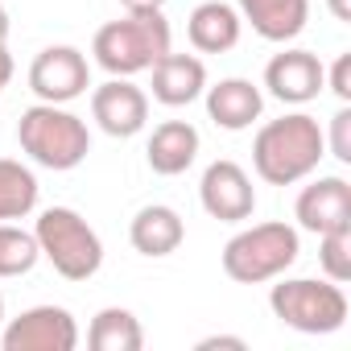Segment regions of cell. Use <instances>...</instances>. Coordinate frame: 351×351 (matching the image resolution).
Returning a JSON list of instances; mask_svg holds the SVG:
<instances>
[{"label": "cell", "mask_w": 351, "mask_h": 351, "mask_svg": "<svg viewBox=\"0 0 351 351\" xmlns=\"http://www.w3.org/2000/svg\"><path fill=\"white\" fill-rule=\"evenodd\" d=\"M326 132L318 128L314 116L306 112H289L281 120L261 124L256 141H252V169L256 178L269 186H293L318 169V161L326 157Z\"/></svg>", "instance_id": "cell-1"}, {"label": "cell", "mask_w": 351, "mask_h": 351, "mask_svg": "<svg viewBox=\"0 0 351 351\" xmlns=\"http://www.w3.org/2000/svg\"><path fill=\"white\" fill-rule=\"evenodd\" d=\"M17 141L29 153V161H38L42 169H75L87 161L91 153V132L87 120L66 112V104H34L21 112L17 120Z\"/></svg>", "instance_id": "cell-2"}, {"label": "cell", "mask_w": 351, "mask_h": 351, "mask_svg": "<svg viewBox=\"0 0 351 351\" xmlns=\"http://www.w3.org/2000/svg\"><path fill=\"white\" fill-rule=\"evenodd\" d=\"M91 54L108 75L132 79V75L149 71L161 54H169V21L161 17V9L128 13L124 21H108L95 29Z\"/></svg>", "instance_id": "cell-3"}, {"label": "cell", "mask_w": 351, "mask_h": 351, "mask_svg": "<svg viewBox=\"0 0 351 351\" xmlns=\"http://www.w3.org/2000/svg\"><path fill=\"white\" fill-rule=\"evenodd\" d=\"M34 236L42 256L66 281H87L104 265V240L75 207H46L34 223Z\"/></svg>", "instance_id": "cell-4"}, {"label": "cell", "mask_w": 351, "mask_h": 351, "mask_svg": "<svg viewBox=\"0 0 351 351\" xmlns=\"http://www.w3.org/2000/svg\"><path fill=\"white\" fill-rule=\"evenodd\" d=\"M302 252L298 228L273 219V223H252L244 232H236L223 244V273L240 285H261L281 277Z\"/></svg>", "instance_id": "cell-5"}, {"label": "cell", "mask_w": 351, "mask_h": 351, "mask_svg": "<svg viewBox=\"0 0 351 351\" xmlns=\"http://www.w3.org/2000/svg\"><path fill=\"white\" fill-rule=\"evenodd\" d=\"M269 310L302 335H335L347 322V293L335 281L281 277L269 289Z\"/></svg>", "instance_id": "cell-6"}, {"label": "cell", "mask_w": 351, "mask_h": 351, "mask_svg": "<svg viewBox=\"0 0 351 351\" xmlns=\"http://www.w3.org/2000/svg\"><path fill=\"white\" fill-rule=\"evenodd\" d=\"M5 351H75L79 322L66 306H29L0 326Z\"/></svg>", "instance_id": "cell-7"}, {"label": "cell", "mask_w": 351, "mask_h": 351, "mask_svg": "<svg viewBox=\"0 0 351 351\" xmlns=\"http://www.w3.org/2000/svg\"><path fill=\"white\" fill-rule=\"evenodd\" d=\"M91 87V62L79 46H46L29 66V91L42 104H71L87 95Z\"/></svg>", "instance_id": "cell-8"}, {"label": "cell", "mask_w": 351, "mask_h": 351, "mask_svg": "<svg viewBox=\"0 0 351 351\" xmlns=\"http://www.w3.org/2000/svg\"><path fill=\"white\" fill-rule=\"evenodd\" d=\"M199 203L211 219L219 223H244L252 219L256 211V191H252V178H248V169L219 157L203 169V182H199Z\"/></svg>", "instance_id": "cell-9"}, {"label": "cell", "mask_w": 351, "mask_h": 351, "mask_svg": "<svg viewBox=\"0 0 351 351\" xmlns=\"http://www.w3.org/2000/svg\"><path fill=\"white\" fill-rule=\"evenodd\" d=\"M91 120H95L108 136L128 141V136H136V132L149 124V95H145L136 83L112 75L108 83H99V87L91 91Z\"/></svg>", "instance_id": "cell-10"}, {"label": "cell", "mask_w": 351, "mask_h": 351, "mask_svg": "<svg viewBox=\"0 0 351 351\" xmlns=\"http://www.w3.org/2000/svg\"><path fill=\"white\" fill-rule=\"evenodd\" d=\"M293 219L302 232H335V228H351V182L330 173V178H314L310 186H302L298 203H293Z\"/></svg>", "instance_id": "cell-11"}, {"label": "cell", "mask_w": 351, "mask_h": 351, "mask_svg": "<svg viewBox=\"0 0 351 351\" xmlns=\"http://www.w3.org/2000/svg\"><path fill=\"white\" fill-rule=\"evenodd\" d=\"M265 87H269L273 99L302 108V104L318 99V91L326 87V66L310 50H281L265 66Z\"/></svg>", "instance_id": "cell-12"}, {"label": "cell", "mask_w": 351, "mask_h": 351, "mask_svg": "<svg viewBox=\"0 0 351 351\" xmlns=\"http://www.w3.org/2000/svg\"><path fill=\"white\" fill-rule=\"evenodd\" d=\"M153 99L165 108H186L207 91V66L195 54H161L153 66Z\"/></svg>", "instance_id": "cell-13"}, {"label": "cell", "mask_w": 351, "mask_h": 351, "mask_svg": "<svg viewBox=\"0 0 351 351\" xmlns=\"http://www.w3.org/2000/svg\"><path fill=\"white\" fill-rule=\"evenodd\" d=\"M203 99H207V116L223 132H244L265 112V95L252 79H219L215 87L203 91Z\"/></svg>", "instance_id": "cell-14"}, {"label": "cell", "mask_w": 351, "mask_h": 351, "mask_svg": "<svg viewBox=\"0 0 351 351\" xmlns=\"http://www.w3.org/2000/svg\"><path fill=\"white\" fill-rule=\"evenodd\" d=\"M145 157H149V169L161 173V178H178L186 173L199 157V128L191 120H165L153 128L149 145H145Z\"/></svg>", "instance_id": "cell-15"}, {"label": "cell", "mask_w": 351, "mask_h": 351, "mask_svg": "<svg viewBox=\"0 0 351 351\" xmlns=\"http://www.w3.org/2000/svg\"><path fill=\"white\" fill-rule=\"evenodd\" d=\"M128 240H132V248H136L141 256L161 261V256H169V252H178V248H182V240H186V223H182V215L173 211V207H165V203H149V207H141V211L132 215V223H128Z\"/></svg>", "instance_id": "cell-16"}, {"label": "cell", "mask_w": 351, "mask_h": 351, "mask_svg": "<svg viewBox=\"0 0 351 351\" xmlns=\"http://www.w3.org/2000/svg\"><path fill=\"white\" fill-rule=\"evenodd\" d=\"M236 13L265 42H293L310 21V0H236Z\"/></svg>", "instance_id": "cell-17"}, {"label": "cell", "mask_w": 351, "mask_h": 351, "mask_svg": "<svg viewBox=\"0 0 351 351\" xmlns=\"http://www.w3.org/2000/svg\"><path fill=\"white\" fill-rule=\"evenodd\" d=\"M240 34H244V21L236 5H223V0H203L186 21V38L199 54H228L240 46Z\"/></svg>", "instance_id": "cell-18"}, {"label": "cell", "mask_w": 351, "mask_h": 351, "mask_svg": "<svg viewBox=\"0 0 351 351\" xmlns=\"http://www.w3.org/2000/svg\"><path fill=\"white\" fill-rule=\"evenodd\" d=\"M87 343H91V351H141L145 347V326L132 310L104 306L87 326Z\"/></svg>", "instance_id": "cell-19"}, {"label": "cell", "mask_w": 351, "mask_h": 351, "mask_svg": "<svg viewBox=\"0 0 351 351\" xmlns=\"http://www.w3.org/2000/svg\"><path fill=\"white\" fill-rule=\"evenodd\" d=\"M38 173L13 157H0V223L34 215L38 207Z\"/></svg>", "instance_id": "cell-20"}, {"label": "cell", "mask_w": 351, "mask_h": 351, "mask_svg": "<svg viewBox=\"0 0 351 351\" xmlns=\"http://www.w3.org/2000/svg\"><path fill=\"white\" fill-rule=\"evenodd\" d=\"M42 261L38 236L17 228V223H0V277H25Z\"/></svg>", "instance_id": "cell-21"}, {"label": "cell", "mask_w": 351, "mask_h": 351, "mask_svg": "<svg viewBox=\"0 0 351 351\" xmlns=\"http://www.w3.org/2000/svg\"><path fill=\"white\" fill-rule=\"evenodd\" d=\"M318 265L326 273V281L347 285L351 281V228H335L318 236Z\"/></svg>", "instance_id": "cell-22"}, {"label": "cell", "mask_w": 351, "mask_h": 351, "mask_svg": "<svg viewBox=\"0 0 351 351\" xmlns=\"http://www.w3.org/2000/svg\"><path fill=\"white\" fill-rule=\"evenodd\" d=\"M322 141H326V149H330L335 161L351 165V108L347 104L330 116V136H322Z\"/></svg>", "instance_id": "cell-23"}, {"label": "cell", "mask_w": 351, "mask_h": 351, "mask_svg": "<svg viewBox=\"0 0 351 351\" xmlns=\"http://www.w3.org/2000/svg\"><path fill=\"white\" fill-rule=\"evenodd\" d=\"M326 87L339 95V104H351V54L335 58V66L326 71Z\"/></svg>", "instance_id": "cell-24"}, {"label": "cell", "mask_w": 351, "mask_h": 351, "mask_svg": "<svg viewBox=\"0 0 351 351\" xmlns=\"http://www.w3.org/2000/svg\"><path fill=\"white\" fill-rule=\"evenodd\" d=\"M215 347H232V351H244L248 343L240 335H211V339H199V351H215Z\"/></svg>", "instance_id": "cell-25"}, {"label": "cell", "mask_w": 351, "mask_h": 351, "mask_svg": "<svg viewBox=\"0 0 351 351\" xmlns=\"http://www.w3.org/2000/svg\"><path fill=\"white\" fill-rule=\"evenodd\" d=\"M9 79H13V54H9V46H5V42H0V95H5Z\"/></svg>", "instance_id": "cell-26"}, {"label": "cell", "mask_w": 351, "mask_h": 351, "mask_svg": "<svg viewBox=\"0 0 351 351\" xmlns=\"http://www.w3.org/2000/svg\"><path fill=\"white\" fill-rule=\"evenodd\" d=\"M124 13H153V9H165V0H120Z\"/></svg>", "instance_id": "cell-27"}, {"label": "cell", "mask_w": 351, "mask_h": 351, "mask_svg": "<svg viewBox=\"0 0 351 351\" xmlns=\"http://www.w3.org/2000/svg\"><path fill=\"white\" fill-rule=\"evenodd\" d=\"M326 9L335 13V21H351V0H326Z\"/></svg>", "instance_id": "cell-28"}, {"label": "cell", "mask_w": 351, "mask_h": 351, "mask_svg": "<svg viewBox=\"0 0 351 351\" xmlns=\"http://www.w3.org/2000/svg\"><path fill=\"white\" fill-rule=\"evenodd\" d=\"M0 42H9V9L0 5Z\"/></svg>", "instance_id": "cell-29"}, {"label": "cell", "mask_w": 351, "mask_h": 351, "mask_svg": "<svg viewBox=\"0 0 351 351\" xmlns=\"http://www.w3.org/2000/svg\"><path fill=\"white\" fill-rule=\"evenodd\" d=\"M0 326H5V293H0Z\"/></svg>", "instance_id": "cell-30"}]
</instances>
